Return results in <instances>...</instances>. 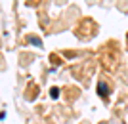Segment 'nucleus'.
I'll use <instances>...</instances> for the list:
<instances>
[{"label":"nucleus","mask_w":128,"mask_h":124,"mask_svg":"<svg viewBox=\"0 0 128 124\" xmlns=\"http://www.w3.org/2000/svg\"><path fill=\"white\" fill-rule=\"evenodd\" d=\"M50 96H52L54 99H56V97L59 96V88H52V90H50Z\"/></svg>","instance_id":"2"},{"label":"nucleus","mask_w":128,"mask_h":124,"mask_svg":"<svg viewBox=\"0 0 128 124\" xmlns=\"http://www.w3.org/2000/svg\"><path fill=\"white\" fill-rule=\"evenodd\" d=\"M98 94H100L103 99H107V97H109V86H107L105 82H100V84H98Z\"/></svg>","instance_id":"1"},{"label":"nucleus","mask_w":128,"mask_h":124,"mask_svg":"<svg viewBox=\"0 0 128 124\" xmlns=\"http://www.w3.org/2000/svg\"><path fill=\"white\" fill-rule=\"evenodd\" d=\"M50 59H52L54 65H59V57H58V55H54V54H52V55H50Z\"/></svg>","instance_id":"3"},{"label":"nucleus","mask_w":128,"mask_h":124,"mask_svg":"<svg viewBox=\"0 0 128 124\" xmlns=\"http://www.w3.org/2000/svg\"><path fill=\"white\" fill-rule=\"evenodd\" d=\"M29 40H31L32 44H38V46H40V44H42V42H40V40H38V38H34V36H31V38H29Z\"/></svg>","instance_id":"4"}]
</instances>
